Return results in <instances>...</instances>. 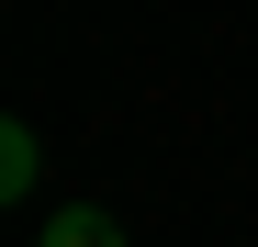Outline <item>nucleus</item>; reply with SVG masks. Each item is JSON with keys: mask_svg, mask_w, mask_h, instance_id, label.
Returning a JSON list of instances; mask_svg holds the SVG:
<instances>
[{"mask_svg": "<svg viewBox=\"0 0 258 247\" xmlns=\"http://www.w3.org/2000/svg\"><path fill=\"white\" fill-rule=\"evenodd\" d=\"M34 247H123V225L101 214V202H56V214H45V236H34Z\"/></svg>", "mask_w": 258, "mask_h": 247, "instance_id": "f257e3e1", "label": "nucleus"}, {"mask_svg": "<svg viewBox=\"0 0 258 247\" xmlns=\"http://www.w3.org/2000/svg\"><path fill=\"white\" fill-rule=\"evenodd\" d=\"M34 169H45V146H34V124L12 112V124H0V191L23 202V191H34Z\"/></svg>", "mask_w": 258, "mask_h": 247, "instance_id": "f03ea898", "label": "nucleus"}]
</instances>
